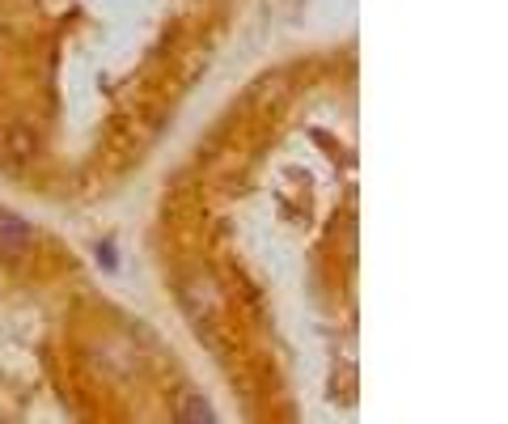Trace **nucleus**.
Instances as JSON below:
<instances>
[{
  "label": "nucleus",
  "instance_id": "f257e3e1",
  "mask_svg": "<svg viewBox=\"0 0 508 424\" xmlns=\"http://www.w3.org/2000/svg\"><path fill=\"white\" fill-rule=\"evenodd\" d=\"M34 153H39V141H34L30 124H22V119L0 124V157H5V166H26V161H34Z\"/></svg>",
  "mask_w": 508,
  "mask_h": 424
},
{
  "label": "nucleus",
  "instance_id": "f03ea898",
  "mask_svg": "<svg viewBox=\"0 0 508 424\" xmlns=\"http://www.w3.org/2000/svg\"><path fill=\"white\" fill-rule=\"evenodd\" d=\"M30 242V226L22 221V217H14V212H0V254H22Z\"/></svg>",
  "mask_w": 508,
  "mask_h": 424
},
{
  "label": "nucleus",
  "instance_id": "7ed1b4c3",
  "mask_svg": "<svg viewBox=\"0 0 508 424\" xmlns=\"http://www.w3.org/2000/svg\"><path fill=\"white\" fill-rule=\"evenodd\" d=\"M179 416H182V420H204V424H212V420H217V411L208 408L204 399H187V403H182V408H179Z\"/></svg>",
  "mask_w": 508,
  "mask_h": 424
}]
</instances>
